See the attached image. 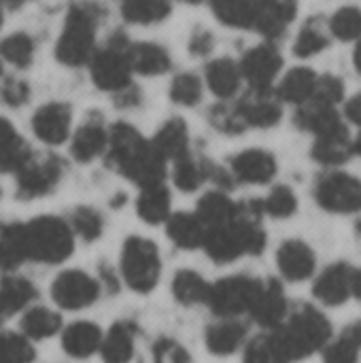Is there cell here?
I'll list each match as a JSON object with an SVG mask.
<instances>
[{
	"label": "cell",
	"instance_id": "cell-1",
	"mask_svg": "<svg viewBox=\"0 0 361 363\" xmlns=\"http://www.w3.org/2000/svg\"><path fill=\"white\" fill-rule=\"evenodd\" d=\"M106 164L138 187L164 183L166 160L130 123H115L109 130Z\"/></svg>",
	"mask_w": 361,
	"mask_h": 363
},
{
	"label": "cell",
	"instance_id": "cell-2",
	"mask_svg": "<svg viewBox=\"0 0 361 363\" xmlns=\"http://www.w3.org/2000/svg\"><path fill=\"white\" fill-rule=\"evenodd\" d=\"M270 340L285 363L300 362L321 351L332 338V323L315 306H300L274 328Z\"/></svg>",
	"mask_w": 361,
	"mask_h": 363
},
{
	"label": "cell",
	"instance_id": "cell-3",
	"mask_svg": "<svg viewBox=\"0 0 361 363\" xmlns=\"http://www.w3.org/2000/svg\"><path fill=\"white\" fill-rule=\"evenodd\" d=\"M21 228L28 262L53 266L66 262L72 255L74 234L68 221L53 215H43L28 223H21Z\"/></svg>",
	"mask_w": 361,
	"mask_h": 363
},
{
	"label": "cell",
	"instance_id": "cell-4",
	"mask_svg": "<svg viewBox=\"0 0 361 363\" xmlns=\"http://www.w3.org/2000/svg\"><path fill=\"white\" fill-rule=\"evenodd\" d=\"M98 9L89 2H79L70 6L62 34L55 45V57L60 64L79 68L85 66L96 51V28H98Z\"/></svg>",
	"mask_w": 361,
	"mask_h": 363
},
{
	"label": "cell",
	"instance_id": "cell-5",
	"mask_svg": "<svg viewBox=\"0 0 361 363\" xmlns=\"http://www.w3.org/2000/svg\"><path fill=\"white\" fill-rule=\"evenodd\" d=\"M121 279L136 294H149L160 281L162 262L157 245L143 236H130L121 249Z\"/></svg>",
	"mask_w": 361,
	"mask_h": 363
},
{
	"label": "cell",
	"instance_id": "cell-6",
	"mask_svg": "<svg viewBox=\"0 0 361 363\" xmlns=\"http://www.w3.org/2000/svg\"><path fill=\"white\" fill-rule=\"evenodd\" d=\"M128 38L123 34L113 36L106 47L96 49L89 64L91 81L102 91H117L132 83V66L128 60Z\"/></svg>",
	"mask_w": 361,
	"mask_h": 363
},
{
	"label": "cell",
	"instance_id": "cell-7",
	"mask_svg": "<svg viewBox=\"0 0 361 363\" xmlns=\"http://www.w3.org/2000/svg\"><path fill=\"white\" fill-rule=\"evenodd\" d=\"M260 283L262 279H253L247 274L226 277L211 285L206 304L219 319H236L238 315L249 313Z\"/></svg>",
	"mask_w": 361,
	"mask_h": 363
},
{
	"label": "cell",
	"instance_id": "cell-8",
	"mask_svg": "<svg viewBox=\"0 0 361 363\" xmlns=\"http://www.w3.org/2000/svg\"><path fill=\"white\" fill-rule=\"evenodd\" d=\"M315 200L328 213L349 215L360 211V181L343 170L326 172L315 185Z\"/></svg>",
	"mask_w": 361,
	"mask_h": 363
},
{
	"label": "cell",
	"instance_id": "cell-9",
	"mask_svg": "<svg viewBox=\"0 0 361 363\" xmlns=\"http://www.w3.org/2000/svg\"><path fill=\"white\" fill-rule=\"evenodd\" d=\"M17 196L23 200H34L51 194L64 174V164L55 155L30 157L17 172Z\"/></svg>",
	"mask_w": 361,
	"mask_h": 363
},
{
	"label": "cell",
	"instance_id": "cell-10",
	"mask_svg": "<svg viewBox=\"0 0 361 363\" xmlns=\"http://www.w3.org/2000/svg\"><path fill=\"white\" fill-rule=\"evenodd\" d=\"M313 294L326 306H343L351 298H360V270L345 262L332 264L317 277Z\"/></svg>",
	"mask_w": 361,
	"mask_h": 363
},
{
	"label": "cell",
	"instance_id": "cell-11",
	"mask_svg": "<svg viewBox=\"0 0 361 363\" xmlns=\"http://www.w3.org/2000/svg\"><path fill=\"white\" fill-rule=\"evenodd\" d=\"M100 296V281L83 270H66L51 285L53 302L64 311H83Z\"/></svg>",
	"mask_w": 361,
	"mask_h": 363
},
{
	"label": "cell",
	"instance_id": "cell-12",
	"mask_svg": "<svg viewBox=\"0 0 361 363\" xmlns=\"http://www.w3.org/2000/svg\"><path fill=\"white\" fill-rule=\"evenodd\" d=\"M238 68L251 91H272V85L283 68V57L272 43H264L249 49L238 62Z\"/></svg>",
	"mask_w": 361,
	"mask_h": 363
},
{
	"label": "cell",
	"instance_id": "cell-13",
	"mask_svg": "<svg viewBox=\"0 0 361 363\" xmlns=\"http://www.w3.org/2000/svg\"><path fill=\"white\" fill-rule=\"evenodd\" d=\"M247 315H251V319L264 330L279 328L289 315V304H287L283 285L274 279L262 281Z\"/></svg>",
	"mask_w": 361,
	"mask_h": 363
},
{
	"label": "cell",
	"instance_id": "cell-14",
	"mask_svg": "<svg viewBox=\"0 0 361 363\" xmlns=\"http://www.w3.org/2000/svg\"><path fill=\"white\" fill-rule=\"evenodd\" d=\"M228 170L236 183L268 185L277 174V160L266 149H245L230 160Z\"/></svg>",
	"mask_w": 361,
	"mask_h": 363
},
{
	"label": "cell",
	"instance_id": "cell-15",
	"mask_svg": "<svg viewBox=\"0 0 361 363\" xmlns=\"http://www.w3.org/2000/svg\"><path fill=\"white\" fill-rule=\"evenodd\" d=\"M72 111L66 102H47L32 117L34 136L51 147L62 145L70 134Z\"/></svg>",
	"mask_w": 361,
	"mask_h": 363
},
{
	"label": "cell",
	"instance_id": "cell-16",
	"mask_svg": "<svg viewBox=\"0 0 361 363\" xmlns=\"http://www.w3.org/2000/svg\"><path fill=\"white\" fill-rule=\"evenodd\" d=\"M277 264L283 279H287L289 283H300L313 277L317 268V257L311 245H306L300 238H291L279 247Z\"/></svg>",
	"mask_w": 361,
	"mask_h": 363
},
{
	"label": "cell",
	"instance_id": "cell-17",
	"mask_svg": "<svg viewBox=\"0 0 361 363\" xmlns=\"http://www.w3.org/2000/svg\"><path fill=\"white\" fill-rule=\"evenodd\" d=\"M255 26L253 30L268 40H277L285 34L298 15V0H255Z\"/></svg>",
	"mask_w": 361,
	"mask_h": 363
},
{
	"label": "cell",
	"instance_id": "cell-18",
	"mask_svg": "<svg viewBox=\"0 0 361 363\" xmlns=\"http://www.w3.org/2000/svg\"><path fill=\"white\" fill-rule=\"evenodd\" d=\"M360 153V138L353 143L351 140V134L347 130V125L334 130V132H328V134H321V136H315V145H313V157L321 164V166H328V168H336V166H343L347 164L353 155Z\"/></svg>",
	"mask_w": 361,
	"mask_h": 363
},
{
	"label": "cell",
	"instance_id": "cell-19",
	"mask_svg": "<svg viewBox=\"0 0 361 363\" xmlns=\"http://www.w3.org/2000/svg\"><path fill=\"white\" fill-rule=\"evenodd\" d=\"M247 128H272L283 117V106L272 91H249L236 102Z\"/></svg>",
	"mask_w": 361,
	"mask_h": 363
},
{
	"label": "cell",
	"instance_id": "cell-20",
	"mask_svg": "<svg viewBox=\"0 0 361 363\" xmlns=\"http://www.w3.org/2000/svg\"><path fill=\"white\" fill-rule=\"evenodd\" d=\"M109 145V130L100 121V117H89L85 123L74 132L70 143V153L77 162L89 164L96 157L104 155Z\"/></svg>",
	"mask_w": 361,
	"mask_h": 363
},
{
	"label": "cell",
	"instance_id": "cell-21",
	"mask_svg": "<svg viewBox=\"0 0 361 363\" xmlns=\"http://www.w3.org/2000/svg\"><path fill=\"white\" fill-rule=\"evenodd\" d=\"M128 60L132 72L143 77H157L172 68V57L166 47L157 43H128Z\"/></svg>",
	"mask_w": 361,
	"mask_h": 363
},
{
	"label": "cell",
	"instance_id": "cell-22",
	"mask_svg": "<svg viewBox=\"0 0 361 363\" xmlns=\"http://www.w3.org/2000/svg\"><path fill=\"white\" fill-rule=\"evenodd\" d=\"M102 342V330L91 321H74L62 330L64 353L74 359H87L98 353Z\"/></svg>",
	"mask_w": 361,
	"mask_h": 363
},
{
	"label": "cell",
	"instance_id": "cell-23",
	"mask_svg": "<svg viewBox=\"0 0 361 363\" xmlns=\"http://www.w3.org/2000/svg\"><path fill=\"white\" fill-rule=\"evenodd\" d=\"M247 340V328L236 321V319H221L215 325L206 328V349L209 353L217 355V357H228L234 355Z\"/></svg>",
	"mask_w": 361,
	"mask_h": 363
},
{
	"label": "cell",
	"instance_id": "cell-24",
	"mask_svg": "<svg viewBox=\"0 0 361 363\" xmlns=\"http://www.w3.org/2000/svg\"><path fill=\"white\" fill-rule=\"evenodd\" d=\"M204 79H206L209 89L219 100H232L238 94L240 81H243L238 62H234L232 57H217L209 62L204 70Z\"/></svg>",
	"mask_w": 361,
	"mask_h": 363
},
{
	"label": "cell",
	"instance_id": "cell-25",
	"mask_svg": "<svg viewBox=\"0 0 361 363\" xmlns=\"http://www.w3.org/2000/svg\"><path fill=\"white\" fill-rule=\"evenodd\" d=\"M153 149L166 160V162H177L183 155L189 153V130L187 123L181 117L168 119L153 136L151 140Z\"/></svg>",
	"mask_w": 361,
	"mask_h": 363
},
{
	"label": "cell",
	"instance_id": "cell-26",
	"mask_svg": "<svg viewBox=\"0 0 361 363\" xmlns=\"http://www.w3.org/2000/svg\"><path fill=\"white\" fill-rule=\"evenodd\" d=\"M168 238L183 251L202 249L206 225L198 219L196 213H170V217L164 221Z\"/></svg>",
	"mask_w": 361,
	"mask_h": 363
},
{
	"label": "cell",
	"instance_id": "cell-27",
	"mask_svg": "<svg viewBox=\"0 0 361 363\" xmlns=\"http://www.w3.org/2000/svg\"><path fill=\"white\" fill-rule=\"evenodd\" d=\"M30 157L32 151L28 143L9 119L0 117V172H17Z\"/></svg>",
	"mask_w": 361,
	"mask_h": 363
},
{
	"label": "cell",
	"instance_id": "cell-28",
	"mask_svg": "<svg viewBox=\"0 0 361 363\" xmlns=\"http://www.w3.org/2000/svg\"><path fill=\"white\" fill-rule=\"evenodd\" d=\"M36 298V287L23 279L9 274L0 281V317L6 319L15 313L26 311Z\"/></svg>",
	"mask_w": 361,
	"mask_h": 363
},
{
	"label": "cell",
	"instance_id": "cell-29",
	"mask_svg": "<svg viewBox=\"0 0 361 363\" xmlns=\"http://www.w3.org/2000/svg\"><path fill=\"white\" fill-rule=\"evenodd\" d=\"M315 83H317V74L315 70L306 68V66H296L291 68L277 87V98L281 102H289L296 106H302L304 102L311 100L313 91H315Z\"/></svg>",
	"mask_w": 361,
	"mask_h": 363
},
{
	"label": "cell",
	"instance_id": "cell-30",
	"mask_svg": "<svg viewBox=\"0 0 361 363\" xmlns=\"http://www.w3.org/2000/svg\"><path fill=\"white\" fill-rule=\"evenodd\" d=\"M294 121H296V125L300 130L311 132L315 136L334 132V130H338V128L345 125L343 119H340L338 108H334V106H321V104H315V102H304L302 108L296 113Z\"/></svg>",
	"mask_w": 361,
	"mask_h": 363
},
{
	"label": "cell",
	"instance_id": "cell-31",
	"mask_svg": "<svg viewBox=\"0 0 361 363\" xmlns=\"http://www.w3.org/2000/svg\"><path fill=\"white\" fill-rule=\"evenodd\" d=\"M170 202H172L170 189L164 183L147 185L140 187V196L136 200V213L145 223L157 225L170 217Z\"/></svg>",
	"mask_w": 361,
	"mask_h": 363
},
{
	"label": "cell",
	"instance_id": "cell-32",
	"mask_svg": "<svg viewBox=\"0 0 361 363\" xmlns=\"http://www.w3.org/2000/svg\"><path fill=\"white\" fill-rule=\"evenodd\" d=\"M236 208H238V202H234L226 191L215 189V191H206L200 198L196 215L206 228H215V225H226L234 221Z\"/></svg>",
	"mask_w": 361,
	"mask_h": 363
},
{
	"label": "cell",
	"instance_id": "cell-33",
	"mask_svg": "<svg viewBox=\"0 0 361 363\" xmlns=\"http://www.w3.org/2000/svg\"><path fill=\"white\" fill-rule=\"evenodd\" d=\"M100 355L104 363H130L134 357V330L128 323H115L102 334Z\"/></svg>",
	"mask_w": 361,
	"mask_h": 363
},
{
	"label": "cell",
	"instance_id": "cell-34",
	"mask_svg": "<svg viewBox=\"0 0 361 363\" xmlns=\"http://www.w3.org/2000/svg\"><path fill=\"white\" fill-rule=\"evenodd\" d=\"M211 168H213V162H209L206 157H196V155L187 153L174 162L172 181L181 191L191 194V191L200 189L211 179Z\"/></svg>",
	"mask_w": 361,
	"mask_h": 363
},
{
	"label": "cell",
	"instance_id": "cell-35",
	"mask_svg": "<svg viewBox=\"0 0 361 363\" xmlns=\"http://www.w3.org/2000/svg\"><path fill=\"white\" fill-rule=\"evenodd\" d=\"M62 332V317L47 306H32L21 317V334L28 340H47Z\"/></svg>",
	"mask_w": 361,
	"mask_h": 363
},
{
	"label": "cell",
	"instance_id": "cell-36",
	"mask_svg": "<svg viewBox=\"0 0 361 363\" xmlns=\"http://www.w3.org/2000/svg\"><path fill=\"white\" fill-rule=\"evenodd\" d=\"M121 17L134 26H153L168 19L172 11L170 0H121Z\"/></svg>",
	"mask_w": 361,
	"mask_h": 363
},
{
	"label": "cell",
	"instance_id": "cell-37",
	"mask_svg": "<svg viewBox=\"0 0 361 363\" xmlns=\"http://www.w3.org/2000/svg\"><path fill=\"white\" fill-rule=\"evenodd\" d=\"M215 17L236 30H253L255 26V0H209Z\"/></svg>",
	"mask_w": 361,
	"mask_h": 363
},
{
	"label": "cell",
	"instance_id": "cell-38",
	"mask_svg": "<svg viewBox=\"0 0 361 363\" xmlns=\"http://www.w3.org/2000/svg\"><path fill=\"white\" fill-rule=\"evenodd\" d=\"M211 291V283L194 270H179L172 279V296L183 306L206 304Z\"/></svg>",
	"mask_w": 361,
	"mask_h": 363
},
{
	"label": "cell",
	"instance_id": "cell-39",
	"mask_svg": "<svg viewBox=\"0 0 361 363\" xmlns=\"http://www.w3.org/2000/svg\"><path fill=\"white\" fill-rule=\"evenodd\" d=\"M26 259L23 247V228L21 223H6L0 228V270L11 274Z\"/></svg>",
	"mask_w": 361,
	"mask_h": 363
},
{
	"label": "cell",
	"instance_id": "cell-40",
	"mask_svg": "<svg viewBox=\"0 0 361 363\" xmlns=\"http://www.w3.org/2000/svg\"><path fill=\"white\" fill-rule=\"evenodd\" d=\"M360 325H349L345 332L338 334V338H330L323 351V363H357L360 359Z\"/></svg>",
	"mask_w": 361,
	"mask_h": 363
},
{
	"label": "cell",
	"instance_id": "cell-41",
	"mask_svg": "<svg viewBox=\"0 0 361 363\" xmlns=\"http://www.w3.org/2000/svg\"><path fill=\"white\" fill-rule=\"evenodd\" d=\"M328 45H330V34L326 26L321 23L319 17H311L298 32V38L294 43V53L298 57H313L323 53Z\"/></svg>",
	"mask_w": 361,
	"mask_h": 363
},
{
	"label": "cell",
	"instance_id": "cell-42",
	"mask_svg": "<svg viewBox=\"0 0 361 363\" xmlns=\"http://www.w3.org/2000/svg\"><path fill=\"white\" fill-rule=\"evenodd\" d=\"M0 57L17 68H28L34 60V40L26 32H15L0 43Z\"/></svg>",
	"mask_w": 361,
	"mask_h": 363
},
{
	"label": "cell",
	"instance_id": "cell-43",
	"mask_svg": "<svg viewBox=\"0 0 361 363\" xmlns=\"http://www.w3.org/2000/svg\"><path fill=\"white\" fill-rule=\"evenodd\" d=\"M262 211H264V215H268L272 219H289L298 211V198L291 187L277 185L262 200Z\"/></svg>",
	"mask_w": 361,
	"mask_h": 363
},
{
	"label": "cell",
	"instance_id": "cell-44",
	"mask_svg": "<svg viewBox=\"0 0 361 363\" xmlns=\"http://www.w3.org/2000/svg\"><path fill=\"white\" fill-rule=\"evenodd\" d=\"M70 230L74 236H81L85 242H94L102 236L104 230V219L102 215L91 208V206H79L74 208L72 217H70Z\"/></svg>",
	"mask_w": 361,
	"mask_h": 363
},
{
	"label": "cell",
	"instance_id": "cell-45",
	"mask_svg": "<svg viewBox=\"0 0 361 363\" xmlns=\"http://www.w3.org/2000/svg\"><path fill=\"white\" fill-rule=\"evenodd\" d=\"M34 349L21 332H2L0 334V363H32Z\"/></svg>",
	"mask_w": 361,
	"mask_h": 363
},
{
	"label": "cell",
	"instance_id": "cell-46",
	"mask_svg": "<svg viewBox=\"0 0 361 363\" xmlns=\"http://www.w3.org/2000/svg\"><path fill=\"white\" fill-rule=\"evenodd\" d=\"M170 100L181 106H196L202 100V79L194 72H181L172 79Z\"/></svg>",
	"mask_w": 361,
	"mask_h": 363
},
{
	"label": "cell",
	"instance_id": "cell-47",
	"mask_svg": "<svg viewBox=\"0 0 361 363\" xmlns=\"http://www.w3.org/2000/svg\"><path fill=\"white\" fill-rule=\"evenodd\" d=\"M209 121L213 123V128H217L223 134H240L247 130V123H245L236 102H230V100L215 104L209 111Z\"/></svg>",
	"mask_w": 361,
	"mask_h": 363
},
{
	"label": "cell",
	"instance_id": "cell-48",
	"mask_svg": "<svg viewBox=\"0 0 361 363\" xmlns=\"http://www.w3.org/2000/svg\"><path fill=\"white\" fill-rule=\"evenodd\" d=\"M330 32L345 43L357 40L361 32V15L357 6H343L330 19Z\"/></svg>",
	"mask_w": 361,
	"mask_h": 363
},
{
	"label": "cell",
	"instance_id": "cell-49",
	"mask_svg": "<svg viewBox=\"0 0 361 363\" xmlns=\"http://www.w3.org/2000/svg\"><path fill=\"white\" fill-rule=\"evenodd\" d=\"M345 100V81L336 74H323L317 77L315 91L309 102L321 104V106H338Z\"/></svg>",
	"mask_w": 361,
	"mask_h": 363
},
{
	"label": "cell",
	"instance_id": "cell-50",
	"mask_svg": "<svg viewBox=\"0 0 361 363\" xmlns=\"http://www.w3.org/2000/svg\"><path fill=\"white\" fill-rule=\"evenodd\" d=\"M245 363H285L277 353L268 334L255 336L245 349Z\"/></svg>",
	"mask_w": 361,
	"mask_h": 363
},
{
	"label": "cell",
	"instance_id": "cell-51",
	"mask_svg": "<svg viewBox=\"0 0 361 363\" xmlns=\"http://www.w3.org/2000/svg\"><path fill=\"white\" fill-rule=\"evenodd\" d=\"M153 362L155 363H191L185 347L170 338H162L153 345Z\"/></svg>",
	"mask_w": 361,
	"mask_h": 363
},
{
	"label": "cell",
	"instance_id": "cell-52",
	"mask_svg": "<svg viewBox=\"0 0 361 363\" xmlns=\"http://www.w3.org/2000/svg\"><path fill=\"white\" fill-rule=\"evenodd\" d=\"M0 98L9 106H21L30 100V85L21 79H6L0 87Z\"/></svg>",
	"mask_w": 361,
	"mask_h": 363
},
{
	"label": "cell",
	"instance_id": "cell-53",
	"mask_svg": "<svg viewBox=\"0 0 361 363\" xmlns=\"http://www.w3.org/2000/svg\"><path fill=\"white\" fill-rule=\"evenodd\" d=\"M215 47V36L209 30H196L189 38L191 55H209Z\"/></svg>",
	"mask_w": 361,
	"mask_h": 363
},
{
	"label": "cell",
	"instance_id": "cell-54",
	"mask_svg": "<svg viewBox=\"0 0 361 363\" xmlns=\"http://www.w3.org/2000/svg\"><path fill=\"white\" fill-rule=\"evenodd\" d=\"M140 100H143L140 89L134 83H128L126 87H121V89L115 91V104L119 108H134V106L140 104Z\"/></svg>",
	"mask_w": 361,
	"mask_h": 363
},
{
	"label": "cell",
	"instance_id": "cell-55",
	"mask_svg": "<svg viewBox=\"0 0 361 363\" xmlns=\"http://www.w3.org/2000/svg\"><path fill=\"white\" fill-rule=\"evenodd\" d=\"M347 119H349L351 123L360 125V121H361L360 96H355V98H351V100L347 102Z\"/></svg>",
	"mask_w": 361,
	"mask_h": 363
},
{
	"label": "cell",
	"instance_id": "cell-56",
	"mask_svg": "<svg viewBox=\"0 0 361 363\" xmlns=\"http://www.w3.org/2000/svg\"><path fill=\"white\" fill-rule=\"evenodd\" d=\"M2 4H6L9 9H19L21 4H26L28 0H0Z\"/></svg>",
	"mask_w": 361,
	"mask_h": 363
},
{
	"label": "cell",
	"instance_id": "cell-57",
	"mask_svg": "<svg viewBox=\"0 0 361 363\" xmlns=\"http://www.w3.org/2000/svg\"><path fill=\"white\" fill-rule=\"evenodd\" d=\"M183 2H187V4H198V2H202V0H183Z\"/></svg>",
	"mask_w": 361,
	"mask_h": 363
},
{
	"label": "cell",
	"instance_id": "cell-58",
	"mask_svg": "<svg viewBox=\"0 0 361 363\" xmlns=\"http://www.w3.org/2000/svg\"><path fill=\"white\" fill-rule=\"evenodd\" d=\"M0 28H2V6H0Z\"/></svg>",
	"mask_w": 361,
	"mask_h": 363
},
{
	"label": "cell",
	"instance_id": "cell-59",
	"mask_svg": "<svg viewBox=\"0 0 361 363\" xmlns=\"http://www.w3.org/2000/svg\"><path fill=\"white\" fill-rule=\"evenodd\" d=\"M0 77H2V62H0Z\"/></svg>",
	"mask_w": 361,
	"mask_h": 363
},
{
	"label": "cell",
	"instance_id": "cell-60",
	"mask_svg": "<svg viewBox=\"0 0 361 363\" xmlns=\"http://www.w3.org/2000/svg\"><path fill=\"white\" fill-rule=\"evenodd\" d=\"M2 321H4V319H2V317H0V323H2Z\"/></svg>",
	"mask_w": 361,
	"mask_h": 363
}]
</instances>
